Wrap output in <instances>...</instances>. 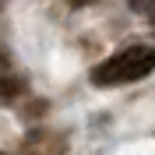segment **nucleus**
Wrapping results in <instances>:
<instances>
[{
    "instance_id": "nucleus-1",
    "label": "nucleus",
    "mask_w": 155,
    "mask_h": 155,
    "mask_svg": "<svg viewBox=\"0 0 155 155\" xmlns=\"http://www.w3.org/2000/svg\"><path fill=\"white\" fill-rule=\"evenodd\" d=\"M152 67H155L152 46H127V49H120V53H113L109 60H102V64L92 71V81H95V85H127V81L148 78Z\"/></svg>"
},
{
    "instance_id": "nucleus-2",
    "label": "nucleus",
    "mask_w": 155,
    "mask_h": 155,
    "mask_svg": "<svg viewBox=\"0 0 155 155\" xmlns=\"http://www.w3.org/2000/svg\"><path fill=\"white\" fill-rule=\"evenodd\" d=\"M127 4H130V11H137V14L152 18V0H127Z\"/></svg>"
},
{
    "instance_id": "nucleus-3",
    "label": "nucleus",
    "mask_w": 155,
    "mask_h": 155,
    "mask_svg": "<svg viewBox=\"0 0 155 155\" xmlns=\"http://www.w3.org/2000/svg\"><path fill=\"white\" fill-rule=\"evenodd\" d=\"M18 81H4V78H0V95H14V92H18Z\"/></svg>"
}]
</instances>
